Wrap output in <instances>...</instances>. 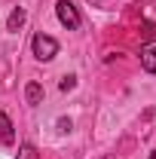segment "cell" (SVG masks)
<instances>
[{"mask_svg":"<svg viewBox=\"0 0 156 159\" xmlns=\"http://www.w3.org/2000/svg\"><path fill=\"white\" fill-rule=\"evenodd\" d=\"M31 49H34V58L37 61H52L55 55H58V40L49 37V34H34Z\"/></svg>","mask_w":156,"mask_h":159,"instance_id":"obj_1","label":"cell"},{"mask_svg":"<svg viewBox=\"0 0 156 159\" xmlns=\"http://www.w3.org/2000/svg\"><path fill=\"white\" fill-rule=\"evenodd\" d=\"M55 16H58V21L67 31L80 28V12H77V6H74L71 0H58V3H55Z\"/></svg>","mask_w":156,"mask_h":159,"instance_id":"obj_2","label":"cell"},{"mask_svg":"<svg viewBox=\"0 0 156 159\" xmlns=\"http://www.w3.org/2000/svg\"><path fill=\"white\" fill-rule=\"evenodd\" d=\"M141 67L150 70V74H156V40H150V43L141 46Z\"/></svg>","mask_w":156,"mask_h":159,"instance_id":"obj_3","label":"cell"},{"mask_svg":"<svg viewBox=\"0 0 156 159\" xmlns=\"http://www.w3.org/2000/svg\"><path fill=\"white\" fill-rule=\"evenodd\" d=\"M25 19H28V12L21 9V6H16L12 12H9V19H6V31H21V25H25Z\"/></svg>","mask_w":156,"mask_h":159,"instance_id":"obj_4","label":"cell"},{"mask_svg":"<svg viewBox=\"0 0 156 159\" xmlns=\"http://www.w3.org/2000/svg\"><path fill=\"white\" fill-rule=\"evenodd\" d=\"M0 141H3V144H12V141H16V132H12V119L6 116L3 110H0Z\"/></svg>","mask_w":156,"mask_h":159,"instance_id":"obj_5","label":"cell"},{"mask_svg":"<svg viewBox=\"0 0 156 159\" xmlns=\"http://www.w3.org/2000/svg\"><path fill=\"white\" fill-rule=\"evenodd\" d=\"M25 98H28V104H40V101H43V86H40V83H28Z\"/></svg>","mask_w":156,"mask_h":159,"instance_id":"obj_6","label":"cell"},{"mask_svg":"<svg viewBox=\"0 0 156 159\" xmlns=\"http://www.w3.org/2000/svg\"><path fill=\"white\" fill-rule=\"evenodd\" d=\"M16 159H40V153H37V147H34V144H21Z\"/></svg>","mask_w":156,"mask_h":159,"instance_id":"obj_7","label":"cell"},{"mask_svg":"<svg viewBox=\"0 0 156 159\" xmlns=\"http://www.w3.org/2000/svg\"><path fill=\"white\" fill-rule=\"evenodd\" d=\"M74 86H77V77H74V74H71V77H61V83H58V89H61V92H71Z\"/></svg>","mask_w":156,"mask_h":159,"instance_id":"obj_8","label":"cell"},{"mask_svg":"<svg viewBox=\"0 0 156 159\" xmlns=\"http://www.w3.org/2000/svg\"><path fill=\"white\" fill-rule=\"evenodd\" d=\"M58 129L61 132H71V119H58Z\"/></svg>","mask_w":156,"mask_h":159,"instance_id":"obj_9","label":"cell"},{"mask_svg":"<svg viewBox=\"0 0 156 159\" xmlns=\"http://www.w3.org/2000/svg\"><path fill=\"white\" fill-rule=\"evenodd\" d=\"M150 159H156V153H153V156H150Z\"/></svg>","mask_w":156,"mask_h":159,"instance_id":"obj_10","label":"cell"}]
</instances>
